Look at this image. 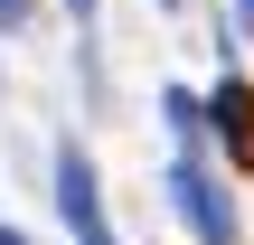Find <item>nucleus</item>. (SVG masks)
Segmentation results:
<instances>
[{
	"label": "nucleus",
	"mask_w": 254,
	"mask_h": 245,
	"mask_svg": "<svg viewBox=\"0 0 254 245\" xmlns=\"http://www.w3.org/2000/svg\"><path fill=\"white\" fill-rule=\"evenodd\" d=\"M170 208L189 217V236H198V245H236V208L217 198V179H207L198 161H179V170H170Z\"/></svg>",
	"instance_id": "1"
},
{
	"label": "nucleus",
	"mask_w": 254,
	"mask_h": 245,
	"mask_svg": "<svg viewBox=\"0 0 254 245\" xmlns=\"http://www.w3.org/2000/svg\"><path fill=\"white\" fill-rule=\"evenodd\" d=\"M57 217L75 227V245H113V227H104V198H94V161L66 142L57 151Z\"/></svg>",
	"instance_id": "2"
},
{
	"label": "nucleus",
	"mask_w": 254,
	"mask_h": 245,
	"mask_svg": "<svg viewBox=\"0 0 254 245\" xmlns=\"http://www.w3.org/2000/svg\"><path fill=\"white\" fill-rule=\"evenodd\" d=\"M198 113H207V132L226 142V161H236V170H254V85H245V76H226Z\"/></svg>",
	"instance_id": "3"
},
{
	"label": "nucleus",
	"mask_w": 254,
	"mask_h": 245,
	"mask_svg": "<svg viewBox=\"0 0 254 245\" xmlns=\"http://www.w3.org/2000/svg\"><path fill=\"white\" fill-rule=\"evenodd\" d=\"M160 113H170V132H179V142H198V132H207V113H198V94H160Z\"/></svg>",
	"instance_id": "4"
},
{
	"label": "nucleus",
	"mask_w": 254,
	"mask_h": 245,
	"mask_svg": "<svg viewBox=\"0 0 254 245\" xmlns=\"http://www.w3.org/2000/svg\"><path fill=\"white\" fill-rule=\"evenodd\" d=\"M28 9H38V0H0V28H28Z\"/></svg>",
	"instance_id": "5"
},
{
	"label": "nucleus",
	"mask_w": 254,
	"mask_h": 245,
	"mask_svg": "<svg viewBox=\"0 0 254 245\" xmlns=\"http://www.w3.org/2000/svg\"><path fill=\"white\" fill-rule=\"evenodd\" d=\"M236 19H245V28H254V0H236Z\"/></svg>",
	"instance_id": "6"
},
{
	"label": "nucleus",
	"mask_w": 254,
	"mask_h": 245,
	"mask_svg": "<svg viewBox=\"0 0 254 245\" xmlns=\"http://www.w3.org/2000/svg\"><path fill=\"white\" fill-rule=\"evenodd\" d=\"M0 245H28V236H19V227H0Z\"/></svg>",
	"instance_id": "7"
},
{
	"label": "nucleus",
	"mask_w": 254,
	"mask_h": 245,
	"mask_svg": "<svg viewBox=\"0 0 254 245\" xmlns=\"http://www.w3.org/2000/svg\"><path fill=\"white\" fill-rule=\"evenodd\" d=\"M75 19H94V0H75Z\"/></svg>",
	"instance_id": "8"
}]
</instances>
